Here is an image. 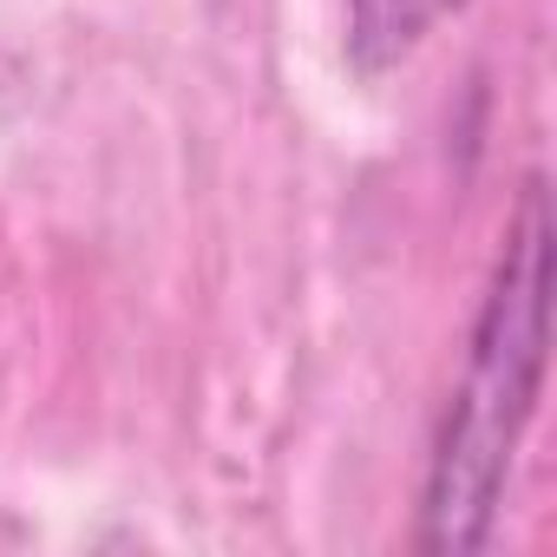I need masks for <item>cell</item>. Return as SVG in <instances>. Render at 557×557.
Returning a JSON list of instances; mask_svg holds the SVG:
<instances>
[{
    "instance_id": "7a4b0ae2",
    "label": "cell",
    "mask_w": 557,
    "mask_h": 557,
    "mask_svg": "<svg viewBox=\"0 0 557 557\" xmlns=\"http://www.w3.org/2000/svg\"><path fill=\"white\" fill-rule=\"evenodd\" d=\"M466 0H348V53L361 73H387L400 66L433 21H446Z\"/></svg>"
},
{
    "instance_id": "6da1fadb",
    "label": "cell",
    "mask_w": 557,
    "mask_h": 557,
    "mask_svg": "<svg viewBox=\"0 0 557 557\" xmlns=\"http://www.w3.org/2000/svg\"><path fill=\"white\" fill-rule=\"evenodd\" d=\"M544 355H550V197L544 177L531 171L505 216L459 381L433 426L420 479V531H413L426 557H472L492 544L511 459L537 420Z\"/></svg>"
}]
</instances>
